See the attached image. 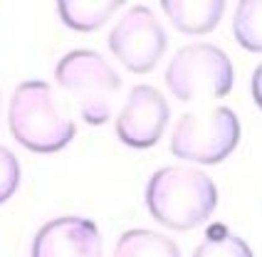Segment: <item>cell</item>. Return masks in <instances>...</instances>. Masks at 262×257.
<instances>
[{
    "label": "cell",
    "instance_id": "obj_14",
    "mask_svg": "<svg viewBox=\"0 0 262 257\" xmlns=\"http://www.w3.org/2000/svg\"><path fill=\"white\" fill-rule=\"evenodd\" d=\"M20 186V163L10 148L0 146V205L8 203Z\"/></svg>",
    "mask_w": 262,
    "mask_h": 257
},
{
    "label": "cell",
    "instance_id": "obj_5",
    "mask_svg": "<svg viewBox=\"0 0 262 257\" xmlns=\"http://www.w3.org/2000/svg\"><path fill=\"white\" fill-rule=\"evenodd\" d=\"M240 141V121L230 106H215L183 114L171 134V154L181 161L213 166L235 151Z\"/></svg>",
    "mask_w": 262,
    "mask_h": 257
},
{
    "label": "cell",
    "instance_id": "obj_12",
    "mask_svg": "<svg viewBox=\"0 0 262 257\" xmlns=\"http://www.w3.org/2000/svg\"><path fill=\"white\" fill-rule=\"evenodd\" d=\"M233 35L248 52H262V0H240L233 15Z\"/></svg>",
    "mask_w": 262,
    "mask_h": 257
},
{
    "label": "cell",
    "instance_id": "obj_3",
    "mask_svg": "<svg viewBox=\"0 0 262 257\" xmlns=\"http://www.w3.org/2000/svg\"><path fill=\"white\" fill-rule=\"evenodd\" d=\"M57 84L72 94L89 126H102L112 116L114 97L121 89L119 72L94 50H72L57 62Z\"/></svg>",
    "mask_w": 262,
    "mask_h": 257
},
{
    "label": "cell",
    "instance_id": "obj_1",
    "mask_svg": "<svg viewBox=\"0 0 262 257\" xmlns=\"http://www.w3.org/2000/svg\"><path fill=\"white\" fill-rule=\"evenodd\" d=\"M218 205V188L198 168L166 166L146 183V208L151 218L171 230L203 225Z\"/></svg>",
    "mask_w": 262,
    "mask_h": 257
},
{
    "label": "cell",
    "instance_id": "obj_11",
    "mask_svg": "<svg viewBox=\"0 0 262 257\" xmlns=\"http://www.w3.org/2000/svg\"><path fill=\"white\" fill-rule=\"evenodd\" d=\"M121 8L119 0H62L57 3V13L62 17V23L70 30L77 32H94L99 30Z\"/></svg>",
    "mask_w": 262,
    "mask_h": 257
},
{
    "label": "cell",
    "instance_id": "obj_8",
    "mask_svg": "<svg viewBox=\"0 0 262 257\" xmlns=\"http://www.w3.org/2000/svg\"><path fill=\"white\" fill-rule=\"evenodd\" d=\"M102 232L94 220L62 215L45 223L32 238L30 257H102Z\"/></svg>",
    "mask_w": 262,
    "mask_h": 257
},
{
    "label": "cell",
    "instance_id": "obj_6",
    "mask_svg": "<svg viewBox=\"0 0 262 257\" xmlns=\"http://www.w3.org/2000/svg\"><path fill=\"white\" fill-rule=\"evenodd\" d=\"M106 42L112 55L126 70L146 74L161 62L168 47V37L159 17L151 13V8L134 5L117 20Z\"/></svg>",
    "mask_w": 262,
    "mask_h": 257
},
{
    "label": "cell",
    "instance_id": "obj_4",
    "mask_svg": "<svg viewBox=\"0 0 262 257\" xmlns=\"http://www.w3.org/2000/svg\"><path fill=\"white\" fill-rule=\"evenodd\" d=\"M235 84L230 57L210 42H190L176 52L166 67V87L178 101L220 99Z\"/></svg>",
    "mask_w": 262,
    "mask_h": 257
},
{
    "label": "cell",
    "instance_id": "obj_13",
    "mask_svg": "<svg viewBox=\"0 0 262 257\" xmlns=\"http://www.w3.org/2000/svg\"><path fill=\"white\" fill-rule=\"evenodd\" d=\"M193 257H255L250 245L225 228L223 223L205 232L203 243L193 250Z\"/></svg>",
    "mask_w": 262,
    "mask_h": 257
},
{
    "label": "cell",
    "instance_id": "obj_9",
    "mask_svg": "<svg viewBox=\"0 0 262 257\" xmlns=\"http://www.w3.org/2000/svg\"><path fill=\"white\" fill-rule=\"evenodd\" d=\"M161 10L183 35H208L225 13L223 0H163Z\"/></svg>",
    "mask_w": 262,
    "mask_h": 257
},
{
    "label": "cell",
    "instance_id": "obj_2",
    "mask_svg": "<svg viewBox=\"0 0 262 257\" xmlns=\"http://www.w3.org/2000/svg\"><path fill=\"white\" fill-rule=\"evenodd\" d=\"M13 139L32 154H57L70 146L77 126L59 106L52 87L42 79H28L15 87L8 109Z\"/></svg>",
    "mask_w": 262,
    "mask_h": 257
},
{
    "label": "cell",
    "instance_id": "obj_10",
    "mask_svg": "<svg viewBox=\"0 0 262 257\" xmlns=\"http://www.w3.org/2000/svg\"><path fill=\"white\" fill-rule=\"evenodd\" d=\"M112 257H181V250L168 235L134 228L119 235Z\"/></svg>",
    "mask_w": 262,
    "mask_h": 257
},
{
    "label": "cell",
    "instance_id": "obj_15",
    "mask_svg": "<svg viewBox=\"0 0 262 257\" xmlns=\"http://www.w3.org/2000/svg\"><path fill=\"white\" fill-rule=\"evenodd\" d=\"M250 92H252V99H255V104L262 109V62L255 67V72H252V79H250Z\"/></svg>",
    "mask_w": 262,
    "mask_h": 257
},
{
    "label": "cell",
    "instance_id": "obj_7",
    "mask_svg": "<svg viewBox=\"0 0 262 257\" xmlns=\"http://www.w3.org/2000/svg\"><path fill=\"white\" fill-rule=\"evenodd\" d=\"M168 101L156 87L136 84L131 87L129 97L124 101L117 116V136L121 143L131 148H151L163 136L168 124Z\"/></svg>",
    "mask_w": 262,
    "mask_h": 257
}]
</instances>
